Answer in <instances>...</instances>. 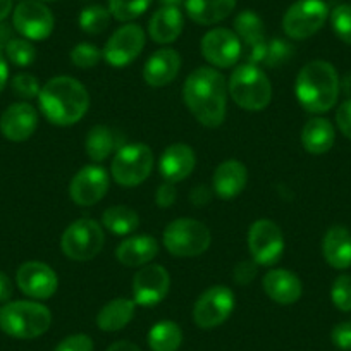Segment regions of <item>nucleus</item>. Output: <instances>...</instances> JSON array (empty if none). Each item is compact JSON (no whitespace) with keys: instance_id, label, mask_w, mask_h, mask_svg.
Segmentation results:
<instances>
[{"instance_id":"50","label":"nucleus","mask_w":351,"mask_h":351,"mask_svg":"<svg viewBox=\"0 0 351 351\" xmlns=\"http://www.w3.org/2000/svg\"><path fill=\"white\" fill-rule=\"evenodd\" d=\"M12 11V0H0V23L4 21Z\"/></svg>"},{"instance_id":"19","label":"nucleus","mask_w":351,"mask_h":351,"mask_svg":"<svg viewBox=\"0 0 351 351\" xmlns=\"http://www.w3.org/2000/svg\"><path fill=\"white\" fill-rule=\"evenodd\" d=\"M197 155L186 143H172L162 152L158 160V171L169 183H181L193 172Z\"/></svg>"},{"instance_id":"17","label":"nucleus","mask_w":351,"mask_h":351,"mask_svg":"<svg viewBox=\"0 0 351 351\" xmlns=\"http://www.w3.org/2000/svg\"><path fill=\"white\" fill-rule=\"evenodd\" d=\"M16 282L18 288L29 298L49 300L50 296L56 295L59 278L50 265L38 260H29L18 269Z\"/></svg>"},{"instance_id":"5","label":"nucleus","mask_w":351,"mask_h":351,"mask_svg":"<svg viewBox=\"0 0 351 351\" xmlns=\"http://www.w3.org/2000/svg\"><path fill=\"white\" fill-rule=\"evenodd\" d=\"M52 326V313L38 302H8L0 308V329L16 339H35Z\"/></svg>"},{"instance_id":"48","label":"nucleus","mask_w":351,"mask_h":351,"mask_svg":"<svg viewBox=\"0 0 351 351\" xmlns=\"http://www.w3.org/2000/svg\"><path fill=\"white\" fill-rule=\"evenodd\" d=\"M107 351H141V350L136 346V344L131 343V341H116V343L110 344V346L107 348Z\"/></svg>"},{"instance_id":"25","label":"nucleus","mask_w":351,"mask_h":351,"mask_svg":"<svg viewBox=\"0 0 351 351\" xmlns=\"http://www.w3.org/2000/svg\"><path fill=\"white\" fill-rule=\"evenodd\" d=\"M184 18L180 8H160L148 23V35L155 43L169 45L183 33Z\"/></svg>"},{"instance_id":"32","label":"nucleus","mask_w":351,"mask_h":351,"mask_svg":"<svg viewBox=\"0 0 351 351\" xmlns=\"http://www.w3.org/2000/svg\"><path fill=\"white\" fill-rule=\"evenodd\" d=\"M234 33L241 43L248 47V50L265 43V26L262 18L253 11H243L236 16Z\"/></svg>"},{"instance_id":"44","label":"nucleus","mask_w":351,"mask_h":351,"mask_svg":"<svg viewBox=\"0 0 351 351\" xmlns=\"http://www.w3.org/2000/svg\"><path fill=\"white\" fill-rule=\"evenodd\" d=\"M336 123L341 133L351 140V99L344 100L336 112Z\"/></svg>"},{"instance_id":"12","label":"nucleus","mask_w":351,"mask_h":351,"mask_svg":"<svg viewBox=\"0 0 351 351\" xmlns=\"http://www.w3.org/2000/svg\"><path fill=\"white\" fill-rule=\"evenodd\" d=\"M14 29L29 42L47 40L53 32V14L40 0H23L12 12Z\"/></svg>"},{"instance_id":"9","label":"nucleus","mask_w":351,"mask_h":351,"mask_svg":"<svg viewBox=\"0 0 351 351\" xmlns=\"http://www.w3.org/2000/svg\"><path fill=\"white\" fill-rule=\"evenodd\" d=\"M329 18L324 0H296L282 16V29L293 40H306L315 35Z\"/></svg>"},{"instance_id":"6","label":"nucleus","mask_w":351,"mask_h":351,"mask_svg":"<svg viewBox=\"0 0 351 351\" xmlns=\"http://www.w3.org/2000/svg\"><path fill=\"white\" fill-rule=\"evenodd\" d=\"M162 243L171 255L180 258H193L207 252L212 243V236L204 222L181 217L172 221L164 229Z\"/></svg>"},{"instance_id":"42","label":"nucleus","mask_w":351,"mask_h":351,"mask_svg":"<svg viewBox=\"0 0 351 351\" xmlns=\"http://www.w3.org/2000/svg\"><path fill=\"white\" fill-rule=\"evenodd\" d=\"M256 276V263L253 260H241L234 267V281L238 282L239 286H248L250 282L255 279Z\"/></svg>"},{"instance_id":"39","label":"nucleus","mask_w":351,"mask_h":351,"mask_svg":"<svg viewBox=\"0 0 351 351\" xmlns=\"http://www.w3.org/2000/svg\"><path fill=\"white\" fill-rule=\"evenodd\" d=\"M11 88H12V92H14V95L23 100L38 99L40 90H42L38 80L29 73L16 74L11 81Z\"/></svg>"},{"instance_id":"3","label":"nucleus","mask_w":351,"mask_h":351,"mask_svg":"<svg viewBox=\"0 0 351 351\" xmlns=\"http://www.w3.org/2000/svg\"><path fill=\"white\" fill-rule=\"evenodd\" d=\"M339 76L327 60L305 64L296 76L295 93L300 106L310 114L329 112L339 97Z\"/></svg>"},{"instance_id":"41","label":"nucleus","mask_w":351,"mask_h":351,"mask_svg":"<svg viewBox=\"0 0 351 351\" xmlns=\"http://www.w3.org/2000/svg\"><path fill=\"white\" fill-rule=\"evenodd\" d=\"M334 346L343 351H351V322H341L334 326L330 332Z\"/></svg>"},{"instance_id":"40","label":"nucleus","mask_w":351,"mask_h":351,"mask_svg":"<svg viewBox=\"0 0 351 351\" xmlns=\"http://www.w3.org/2000/svg\"><path fill=\"white\" fill-rule=\"evenodd\" d=\"M93 348L95 346H93L92 337L86 334H73L60 341L53 351H93Z\"/></svg>"},{"instance_id":"27","label":"nucleus","mask_w":351,"mask_h":351,"mask_svg":"<svg viewBox=\"0 0 351 351\" xmlns=\"http://www.w3.org/2000/svg\"><path fill=\"white\" fill-rule=\"evenodd\" d=\"M124 145L123 138L116 130L109 126H93L88 131L86 141H84V148H86V155L90 160L93 162H104L109 158L114 152L119 150Z\"/></svg>"},{"instance_id":"22","label":"nucleus","mask_w":351,"mask_h":351,"mask_svg":"<svg viewBox=\"0 0 351 351\" xmlns=\"http://www.w3.org/2000/svg\"><path fill=\"white\" fill-rule=\"evenodd\" d=\"M248 183V169L236 158L221 162L212 178V190L222 200H232L245 190Z\"/></svg>"},{"instance_id":"1","label":"nucleus","mask_w":351,"mask_h":351,"mask_svg":"<svg viewBox=\"0 0 351 351\" xmlns=\"http://www.w3.org/2000/svg\"><path fill=\"white\" fill-rule=\"evenodd\" d=\"M228 83L215 67H198L186 77L183 99L191 116L205 128H219L228 112Z\"/></svg>"},{"instance_id":"33","label":"nucleus","mask_w":351,"mask_h":351,"mask_svg":"<svg viewBox=\"0 0 351 351\" xmlns=\"http://www.w3.org/2000/svg\"><path fill=\"white\" fill-rule=\"evenodd\" d=\"M110 11L104 5H88L80 12L77 25L86 35H100L110 25Z\"/></svg>"},{"instance_id":"28","label":"nucleus","mask_w":351,"mask_h":351,"mask_svg":"<svg viewBox=\"0 0 351 351\" xmlns=\"http://www.w3.org/2000/svg\"><path fill=\"white\" fill-rule=\"evenodd\" d=\"M336 133L330 121L324 117H313L303 126L302 130V145L308 154L324 155L332 148Z\"/></svg>"},{"instance_id":"31","label":"nucleus","mask_w":351,"mask_h":351,"mask_svg":"<svg viewBox=\"0 0 351 351\" xmlns=\"http://www.w3.org/2000/svg\"><path fill=\"white\" fill-rule=\"evenodd\" d=\"M147 341L152 351H178L183 343V330L176 322L160 320L152 327Z\"/></svg>"},{"instance_id":"16","label":"nucleus","mask_w":351,"mask_h":351,"mask_svg":"<svg viewBox=\"0 0 351 351\" xmlns=\"http://www.w3.org/2000/svg\"><path fill=\"white\" fill-rule=\"evenodd\" d=\"M171 288V276L167 269L148 263L133 278V302L140 306H155L164 302Z\"/></svg>"},{"instance_id":"14","label":"nucleus","mask_w":351,"mask_h":351,"mask_svg":"<svg viewBox=\"0 0 351 351\" xmlns=\"http://www.w3.org/2000/svg\"><path fill=\"white\" fill-rule=\"evenodd\" d=\"M202 56L215 69H229L241 57V40L228 28H215L205 33L200 43Z\"/></svg>"},{"instance_id":"8","label":"nucleus","mask_w":351,"mask_h":351,"mask_svg":"<svg viewBox=\"0 0 351 351\" xmlns=\"http://www.w3.org/2000/svg\"><path fill=\"white\" fill-rule=\"evenodd\" d=\"M154 169V154L145 143H124L110 164V174L121 186L133 188L148 180Z\"/></svg>"},{"instance_id":"34","label":"nucleus","mask_w":351,"mask_h":351,"mask_svg":"<svg viewBox=\"0 0 351 351\" xmlns=\"http://www.w3.org/2000/svg\"><path fill=\"white\" fill-rule=\"evenodd\" d=\"M150 4L152 0H109V11L117 21L130 23L140 18Z\"/></svg>"},{"instance_id":"10","label":"nucleus","mask_w":351,"mask_h":351,"mask_svg":"<svg viewBox=\"0 0 351 351\" xmlns=\"http://www.w3.org/2000/svg\"><path fill=\"white\" fill-rule=\"evenodd\" d=\"M248 250L256 265L271 267L285 253V234L276 222L258 219L248 231Z\"/></svg>"},{"instance_id":"13","label":"nucleus","mask_w":351,"mask_h":351,"mask_svg":"<svg viewBox=\"0 0 351 351\" xmlns=\"http://www.w3.org/2000/svg\"><path fill=\"white\" fill-rule=\"evenodd\" d=\"M145 40L147 36H145L143 28L140 25L128 23V25L117 28L112 36L107 40L102 50L104 60L112 67L130 66L143 50Z\"/></svg>"},{"instance_id":"43","label":"nucleus","mask_w":351,"mask_h":351,"mask_svg":"<svg viewBox=\"0 0 351 351\" xmlns=\"http://www.w3.org/2000/svg\"><path fill=\"white\" fill-rule=\"evenodd\" d=\"M178 198V191H176L174 183H162L160 186L157 188V193H155V202H157V207L160 208H169L172 207V204Z\"/></svg>"},{"instance_id":"30","label":"nucleus","mask_w":351,"mask_h":351,"mask_svg":"<svg viewBox=\"0 0 351 351\" xmlns=\"http://www.w3.org/2000/svg\"><path fill=\"white\" fill-rule=\"evenodd\" d=\"M102 226L116 236H128L140 226V217L126 205H112L102 214Z\"/></svg>"},{"instance_id":"49","label":"nucleus","mask_w":351,"mask_h":351,"mask_svg":"<svg viewBox=\"0 0 351 351\" xmlns=\"http://www.w3.org/2000/svg\"><path fill=\"white\" fill-rule=\"evenodd\" d=\"M12 38L11 28L4 23H0V49H5V45L9 43V40Z\"/></svg>"},{"instance_id":"15","label":"nucleus","mask_w":351,"mask_h":351,"mask_svg":"<svg viewBox=\"0 0 351 351\" xmlns=\"http://www.w3.org/2000/svg\"><path fill=\"white\" fill-rule=\"evenodd\" d=\"M109 191V174L100 165H84L73 176L69 184L71 200L80 207H93Z\"/></svg>"},{"instance_id":"52","label":"nucleus","mask_w":351,"mask_h":351,"mask_svg":"<svg viewBox=\"0 0 351 351\" xmlns=\"http://www.w3.org/2000/svg\"><path fill=\"white\" fill-rule=\"evenodd\" d=\"M40 2H56V0H40Z\"/></svg>"},{"instance_id":"18","label":"nucleus","mask_w":351,"mask_h":351,"mask_svg":"<svg viewBox=\"0 0 351 351\" xmlns=\"http://www.w3.org/2000/svg\"><path fill=\"white\" fill-rule=\"evenodd\" d=\"M38 128V112L28 102H18L9 106L0 116V133L9 141L29 140Z\"/></svg>"},{"instance_id":"45","label":"nucleus","mask_w":351,"mask_h":351,"mask_svg":"<svg viewBox=\"0 0 351 351\" xmlns=\"http://www.w3.org/2000/svg\"><path fill=\"white\" fill-rule=\"evenodd\" d=\"M212 197H214V190L205 186V184H200V186L193 188V191L190 195V200L195 207H205V205L210 204Z\"/></svg>"},{"instance_id":"24","label":"nucleus","mask_w":351,"mask_h":351,"mask_svg":"<svg viewBox=\"0 0 351 351\" xmlns=\"http://www.w3.org/2000/svg\"><path fill=\"white\" fill-rule=\"evenodd\" d=\"M322 255L332 269L351 267V231L344 226H332L322 239Z\"/></svg>"},{"instance_id":"2","label":"nucleus","mask_w":351,"mask_h":351,"mask_svg":"<svg viewBox=\"0 0 351 351\" xmlns=\"http://www.w3.org/2000/svg\"><path fill=\"white\" fill-rule=\"evenodd\" d=\"M38 104L50 124L66 128L83 119L90 107V93L73 76H56L42 86Z\"/></svg>"},{"instance_id":"29","label":"nucleus","mask_w":351,"mask_h":351,"mask_svg":"<svg viewBox=\"0 0 351 351\" xmlns=\"http://www.w3.org/2000/svg\"><path fill=\"white\" fill-rule=\"evenodd\" d=\"M136 303L130 298H114L97 313V326L106 332H117L133 320Z\"/></svg>"},{"instance_id":"46","label":"nucleus","mask_w":351,"mask_h":351,"mask_svg":"<svg viewBox=\"0 0 351 351\" xmlns=\"http://www.w3.org/2000/svg\"><path fill=\"white\" fill-rule=\"evenodd\" d=\"M12 293H14V286H12L11 278L0 271V303L11 302Z\"/></svg>"},{"instance_id":"21","label":"nucleus","mask_w":351,"mask_h":351,"mask_svg":"<svg viewBox=\"0 0 351 351\" xmlns=\"http://www.w3.org/2000/svg\"><path fill=\"white\" fill-rule=\"evenodd\" d=\"M181 56L172 49H160L152 53L143 67V80L148 86L162 88L171 84L180 74Z\"/></svg>"},{"instance_id":"35","label":"nucleus","mask_w":351,"mask_h":351,"mask_svg":"<svg viewBox=\"0 0 351 351\" xmlns=\"http://www.w3.org/2000/svg\"><path fill=\"white\" fill-rule=\"evenodd\" d=\"M4 50L5 57L18 67L32 66L36 59V49L26 38H11Z\"/></svg>"},{"instance_id":"11","label":"nucleus","mask_w":351,"mask_h":351,"mask_svg":"<svg viewBox=\"0 0 351 351\" xmlns=\"http://www.w3.org/2000/svg\"><path fill=\"white\" fill-rule=\"evenodd\" d=\"M234 310V293L224 285L205 289L193 306V320L200 329H214L224 324Z\"/></svg>"},{"instance_id":"36","label":"nucleus","mask_w":351,"mask_h":351,"mask_svg":"<svg viewBox=\"0 0 351 351\" xmlns=\"http://www.w3.org/2000/svg\"><path fill=\"white\" fill-rule=\"evenodd\" d=\"M104 59L102 50L92 43H77L71 50V62L80 69H92L100 64Z\"/></svg>"},{"instance_id":"23","label":"nucleus","mask_w":351,"mask_h":351,"mask_svg":"<svg viewBox=\"0 0 351 351\" xmlns=\"http://www.w3.org/2000/svg\"><path fill=\"white\" fill-rule=\"evenodd\" d=\"M158 253V241L154 236L138 234L124 239L116 248L117 262L126 267H143L148 265Z\"/></svg>"},{"instance_id":"7","label":"nucleus","mask_w":351,"mask_h":351,"mask_svg":"<svg viewBox=\"0 0 351 351\" xmlns=\"http://www.w3.org/2000/svg\"><path fill=\"white\" fill-rule=\"evenodd\" d=\"M106 232L93 219H77L66 228L60 236V250L74 262L93 260L104 248Z\"/></svg>"},{"instance_id":"38","label":"nucleus","mask_w":351,"mask_h":351,"mask_svg":"<svg viewBox=\"0 0 351 351\" xmlns=\"http://www.w3.org/2000/svg\"><path fill=\"white\" fill-rule=\"evenodd\" d=\"M330 300L341 312H351V276L341 274L334 279L330 288Z\"/></svg>"},{"instance_id":"37","label":"nucleus","mask_w":351,"mask_h":351,"mask_svg":"<svg viewBox=\"0 0 351 351\" xmlns=\"http://www.w3.org/2000/svg\"><path fill=\"white\" fill-rule=\"evenodd\" d=\"M330 26L341 42L351 45V4H341L330 12Z\"/></svg>"},{"instance_id":"51","label":"nucleus","mask_w":351,"mask_h":351,"mask_svg":"<svg viewBox=\"0 0 351 351\" xmlns=\"http://www.w3.org/2000/svg\"><path fill=\"white\" fill-rule=\"evenodd\" d=\"M162 8H180L181 4H184V0H158Z\"/></svg>"},{"instance_id":"4","label":"nucleus","mask_w":351,"mask_h":351,"mask_svg":"<svg viewBox=\"0 0 351 351\" xmlns=\"http://www.w3.org/2000/svg\"><path fill=\"white\" fill-rule=\"evenodd\" d=\"M228 93L241 109L260 112L271 104L272 84L267 74L256 64L245 62L232 69L228 81Z\"/></svg>"},{"instance_id":"26","label":"nucleus","mask_w":351,"mask_h":351,"mask_svg":"<svg viewBox=\"0 0 351 351\" xmlns=\"http://www.w3.org/2000/svg\"><path fill=\"white\" fill-rule=\"evenodd\" d=\"M236 8V0H184V9L197 25L210 26L224 21Z\"/></svg>"},{"instance_id":"47","label":"nucleus","mask_w":351,"mask_h":351,"mask_svg":"<svg viewBox=\"0 0 351 351\" xmlns=\"http://www.w3.org/2000/svg\"><path fill=\"white\" fill-rule=\"evenodd\" d=\"M8 80H9L8 59L4 57V53L0 52V93L4 92L5 84H8Z\"/></svg>"},{"instance_id":"20","label":"nucleus","mask_w":351,"mask_h":351,"mask_svg":"<svg viewBox=\"0 0 351 351\" xmlns=\"http://www.w3.org/2000/svg\"><path fill=\"white\" fill-rule=\"evenodd\" d=\"M263 291L279 305H293L302 298V279L286 269H272L262 279Z\"/></svg>"}]
</instances>
